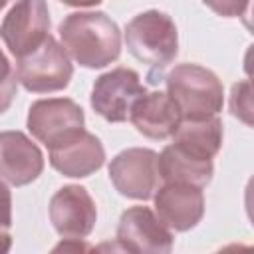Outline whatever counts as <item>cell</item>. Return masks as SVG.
I'll list each match as a JSON object with an SVG mask.
<instances>
[{
  "instance_id": "cell-1",
  "label": "cell",
  "mask_w": 254,
  "mask_h": 254,
  "mask_svg": "<svg viewBox=\"0 0 254 254\" xmlns=\"http://www.w3.org/2000/svg\"><path fill=\"white\" fill-rule=\"evenodd\" d=\"M58 32L67 56L83 67H105L121 54L119 26L105 12L67 14L60 22Z\"/></svg>"
},
{
  "instance_id": "cell-2",
  "label": "cell",
  "mask_w": 254,
  "mask_h": 254,
  "mask_svg": "<svg viewBox=\"0 0 254 254\" xmlns=\"http://www.w3.org/2000/svg\"><path fill=\"white\" fill-rule=\"evenodd\" d=\"M167 93L177 103L183 119L218 115L224 105V87L214 71L198 64H179L167 77Z\"/></svg>"
},
{
  "instance_id": "cell-3",
  "label": "cell",
  "mask_w": 254,
  "mask_h": 254,
  "mask_svg": "<svg viewBox=\"0 0 254 254\" xmlns=\"http://www.w3.org/2000/svg\"><path fill=\"white\" fill-rule=\"evenodd\" d=\"M125 46L133 58L161 69L179 54V32L169 14L147 10L127 22Z\"/></svg>"
},
{
  "instance_id": "cell-4",
  "label": "cell",
  "mask_w": 254,
  "mask_h": 254,
  "mask_svg": "<svg viewBox=\"0 0 254 254\" xmlns=\"http://www.w3.org/2000/svg\"><path fill=\"white\" fill-rule=\"evenodd\" d=\"M16 75L26 91L54 93L69 85L73 65L64 46L54 36H48L34 52L18 58Z\"/></svg>"
},
{
  "instance_id": "cell-5",
  "label": "cell",
  "mask_w": 254,
  "mask_h": 254,
  "mask_svg": "<svg viewBox=\"0 0 254 254\" xmlns=\"http://www.w3.org/2000/svg\"><path fill=\"white\" fill-rule=\"evenodd\" d=\"M147 89L139 81V73L129 67H115L101 73L91 87L89 103L93 111L109 123H123L129 119V111L135 101L145 95Z\"/></svg>"
},
{
  "instance_id": "cell-6",
  "label": "cell",
  "mask_w": 254,
  "mask_h": 254,
  "mask_svg": "<svg viewBox=\"0 0 254 254\" xmlns=\"http://www.w3.org/2000/svg\"><path fill=\"white\" fill-rule=\"evenodd\" d=\"M50 36V10L46 0H16L0 24V38L18 60L34 52Z\"/></svg>"
},
{
  "instance_id": "cell-7",
  "label": "cell",
  "mask_w": 254,
  "mask_h": 254,
  "mask_svg": "<svg viewBox=\"0 0 254 254\" xmlns=\"http://www.w3.org/2000/svg\"><path fill=\"white\" fill-rule=\"evenodd\" d=\"M159 155L153 149L131 147L117 153L109 163V179L115 190L133 200L153 198L159 187Z\"/></svg>"
},
{
  "instance_id": "cell-8",
  "label": "cell",
  "mask_w": 254,
  "mask_h": 254,
  "mask_svg": "<svg viewBox=\"0 0 254 254\" xmlns=\"http://www.w3.org/2000/svg\"><path fill=\"white\" fill-rule=\"evenodd\" d=\"M28 131L48 149L77 133L85 125L83 109L69 97L38 99L28 109Z\"/></svg>"
},
{
  "instance_id": "cell-9",
  "label": "cell",
  "mask_w": 254,
  "mask_h": 254,
  "mask_svg": "<svg viewBox=\"0 0 254 254\" xmlns=\"http://www.w3.org/2000/svg\"><path fill=\"white\" fill-rule=\"evenodd\" d=\"M48 212L56 232L65 240H81L89 236L97 220L95 202L87 189L79 185H65L56 190L50 198Z\"/></svg>"
},
{
  "instance_id": "cell-10",
  "label": "cell",
  "mask_w": 254,
  "mask_h": 254,
  "mask_svg": "<svg viewBox=\"0 0 254 254\" xmlns=\"http://www.w3.org/2000/svg\"><path fill=\"white\" fill-rule=\"evenodd\" d=\"M117 244L135 254H167L173 250V232L149 206H131L119 218Z\"/></svg>"
},
{
  "instance_id": "cell-11",
  "label": "cell",
  "mask_w": 254,
  "mask_h": 254,
  "mask_svg": "<svg viewBox=\"0 0 254 254\" xmlns=\"http://www.w3.org/2000/svg\"><path fill=\"white\" fill-rule=\"evenodd\" d=\"M153 202L159 220L175 232L194 228L204 216V194L194 185L163 183V187H157Z\"/></svg>"
},
{
  "instance_id": "cell-12",
  "label": "cell",
  "mask_w": 254,
  "mask_h": 254,
  "mask_svg": "<svg viewBox=\"0 0 254 254\" xmlns=\"http://www.w3.org/2000/svg\"><path fill=\"white\" fill-rule=\"evenodd\" d=\"M44 171L40 147L22 131H0V179L12 187L34 183Z\"/></svg>"
},
{
  "instance_id": "cell-13",
  "label": "cell",
  "mask_w": 254,
  "mask_h": 254,
  "mask_svg": "<svg viewBox=\"0 0 254 254\" xmlns=\"http://www.w3.org/2000/svg\"><path fill=\"white\" fill-rule=\"evenodd\" d=\"M50 165L64 177L83 179L99 171L105 163V149L93 133L79 129L58 145L50 147Z\"/></svg>"
},
{
  "instance_id": "cell-14",
  "label": "cell",
  "mask_w": 254,
  "mask_h": 254,
  "mask_svg": "<svg viewBox=\"0 0 254 254\" xmlns=\"http://www.w3.org/2000/svg\"><path fill=\"white\" fill-rule=\"evenodd\" d=\"M181 111L177 103L163 91H151L141 95L129 111V121L147 139L165 141L173 137L181 123Z\"/></svg>"
},
{
  "instance_id": "cell-15",
  "label": "cell",
  "mask_w": 254,
  "mask_h": 254,
  "mask_svg": "<svg viewBox=\"0 0 254 254\" xmlns=\"http://www.w3.org/2000/svg\"><path fill=\"white\" fill-rule=\"evenodd\" d=\"M222 121L218 115L204 119H181L173 133V145L198 159H214L222 147Z\"/></svg>"
},
{
  "instance_id": "cell-16",
  "label": "cell",
  "mask_w": 254,
  "mask_h": 254,
  "mask_svg": "<svg viewBox=\"0 0 254 254\" xmlns=\"http://www.w3.org/2000/svg\"><path fill=\"white\" fill-rule=\"evenodd\" d=\"M157 165L163 183H187L200 189H204L212 181V173H214L212 159L192 157L173 143L161 151Z\"/></svg>"
},
{
  "instance_id": "cell-17",
  "label": "cell",
  "mask_w": 254,
  "mask_h": 254,
  "mask_svg": "<svg viewBox=\"0 0 254 254\" xmlns=\"http://www.w3.org/2000/svg\"><path fill=\"white\" fill-rule=\"evenodd\" d=\"M16 89H18L16 69L12 67V64L8 62L4 52L0 50V115L4 111H8V107L12 105V101L16 97Z\"/></svg>"
},
{
  "instance_id": "cell-18",
  "label": "cell",
  "mask_w": 254,
  "mask_h": 254,
  "mask_svg": "<svg viewBox=\"0 0 254 254\" xmlns=\"http://www.w3.org/2000/svg\"><path fill=\"white\" fill-rule=\"evenodd\" d=\"M10 226H12V192L6 187V183L0 179V254L8 252L12 246V236H10Z\"/></svg>"
},
{
  "instance_id": "cell-19",
  "label": "cell",
  "mask_w": 254,
  "mask_h": 254,
  "mask_svg": "<svg viewBox=\"0 0 254 254\" xmlns=\"http://www.w3.org/2000/svg\"><path fill=\"white\" fill-rule=\"evenodd\" d=\"M230 111H232L234 117L242 119L246 125H252V119H250V111H252V105H250V81L248 79L232 85Z\"/></svg>"
},
{
  "instance_id": "cell-20",
  "label": "cell",
  "mask_w": 254,
  "mask_h": 254,
  "mask_svg": "<svg viewBox=\"0 0 254 254\" xmlns=\"http://www.w3.org/2000/svg\"><path fill=\"white\" fill-rule=\"evenodd\" d=\"M214 14L224 18H240L248 12L250 0H202Z\"/></svg>"
},
{
  "instance_id": "cell-21",
  "label": "cell",
  "mask_w": 254,
  "mask_h": 254,
  "mask_svg": "<svg viewBox=\"0 0 254 254\" xmlns=\"http://www.w3.org/2000/svg\"><path fill=\"white\" fill-rule=\"evenodd\" d=\"M60 2L65 6H73V8H91V6L101 4L103 0H60Z\"/></svg>"
},
{
  "instance_id": "cell-22",
  "label": "cell",
  "mask_w": 254,
  "mask_h": 254,
  "mask_svg": "<svg viewBox=\"0 0 254 254\" xmlns=\"http://www.w3.org/2000/svg\"><path fill=\"white\" fill-rule=\"evenodd\" d=\"M8 2H10V0H0V12L6 8V4H8Z\"/></svg>"
}]
</instances>
